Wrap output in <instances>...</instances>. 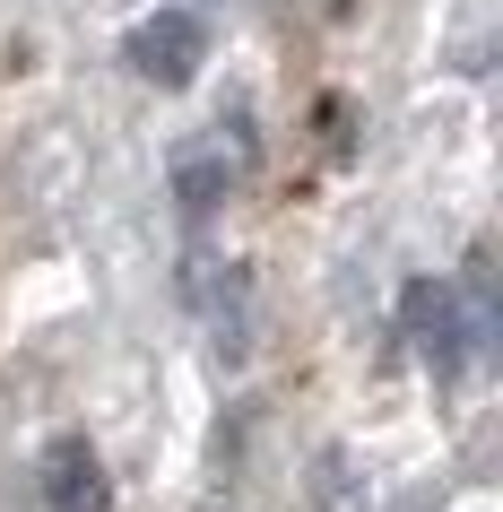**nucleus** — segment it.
<instances>
[{"label": "nucleus", "mask_w": 503, "mask_h": 512, "mask_svg": "<svg viewBox=\"0 0 503 512\" xmlns=\"http://www.w3.org/2000/svg\"><path fill=\"white\" fill-rule=\"evenodd\" d=\"M122 61H131L148 87H191L200 61H209V18H191V9H148V18L122 35Z\"/></svg>", "instance_id": "obj_1"}, {"label": "nucleus", "mask_w": 503, "mask_h": 512, "mask_svg": "<svg viewBox=\"0 0 503 512\" xmlns=\"http://www.w3.org/2000/svg\"><path fill=\"white\" fill-rule=\"evenodd\" d=\"M226 191H235L226 139H183V148H174V209H183V217H217V209H226Z\"/></svg>", "instance_id": "obj_4"}, {"label": "nucleus", "mask_w": 503, "mask_h": 512, "mask_svg": "<svg viewBox=\"0 0 503 512\" xmlns=\"http://www.w3.org/2000/svg\"><path fill=\"white\" fill-rule=\"evenodd\" d=\"M408 339H417V356H425L443 382L477 365L469 304H460V287H443V278H417V287H408Z\"/></svg>", "instance_id": "obj_2"}, {"label": "nucleus", "mask_w": 503, "mask_h": 512, "mask_svg": "<svg viewBox=\"0 0 503 512\" xmlns=\"http://www.w3.org/2000/svg\"><path fill=\"white\" fill-rule=\"evenodd\" d=\"M44 504L53 512H113V478H105V460L87 452V434H61L44 452Z\"/></svg>", "instance_id": "obj_3"}]
</instances>
